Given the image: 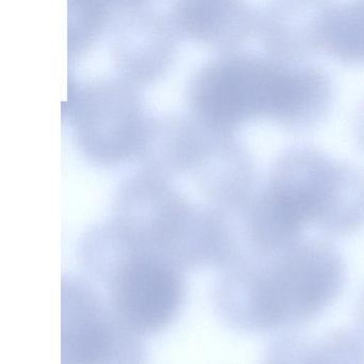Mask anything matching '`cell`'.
I'll list each match as a JSON object with an SVG mask.
<instances>
[{
	"label": "cell",
	"mask_w": 364,
	"mask_h": 364,
	"mask_svg": "<svg viewBox=\"0 0 364 364\" xmlns=\"http://www.w3.org/2000/svg\"><path fill=\"white\" fill-rule=\"evenodd\" d=\"M114 235L92 238L84 245L80 252L84 277L132 332L141 338L159 333L184 306L185 272Z\"/></svg>",
	"instance_id": "6da1fadb"
},
{
	"label": "cell",
	"mask_w": 364,
	"mask_h": 364,
	"mask_svg": "<svg viewBox=\"0 0 364 364\" xmlns=\"http://www.w3.org/2000/svg\"><path fill=\"white\" fill-rule=\"evenodd\" d=\"M310 92V84L302 76L267 63L236 59L206 70L198 80L195 97L206 118L231 123L297 112Z\"/></svg>",
	"instance_id": "7a4b0ae2"
},
{
	"label": "cell",
	"mask_w": 364,
	"mask_h": 364,
	"mask_svg": "<svg viewBox=\"0 0 364 364\" xmlns=\"http://www.w3.org/2000/svg\"><path fill=\"white\" fill-rule=\"evenodd\" d=\"M61 364H148L144 338L116 316L84 276L63 280Z\"/></svg>",
	"instance_id": "3957f363"
},
{
	"label": "cell",
	"mask_w": 364,
	"mask_h": 364,
	"mask_svg": "<svg viewBox=\"0 0 364 364\" xmlns=\"http://www.w3.org/2000/svg\"><path fill=\"white\" fill-rule=\"evenodd\" d=\"M331 189L328 172L318 164L297 161L279 178L257 220L259 234L282 236L297 230L325 206Z\"/></svg>",
	"instance_id": "277c9868"
},
{
	"label": "cell",
	"mask_w": 364,
	"mask_h": 364,
	"mask_svg": "<svg viewBox=\"0 0 364 364\" xmlns=\"http://www.w3.org/2000/svg\"><path fill=\"white\" fill-rule=\"evenodd\" d=\"M328 48L347 59H364V3L336 10L323 25Z\"/></svg>",
	"instance_id": "5b68a950"
}]
</instances>
